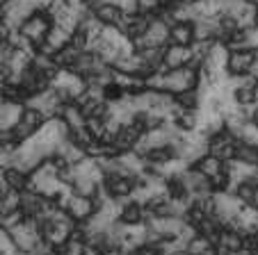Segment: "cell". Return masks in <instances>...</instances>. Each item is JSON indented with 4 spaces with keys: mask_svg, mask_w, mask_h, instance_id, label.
<instances>
[{
    "mask_svg": "<svg viewBox=\"0 0 258 255\" xmlns=\"http://www.w3.org/2000/svg\"><path fill=\"white\" fill-rule=\"evenodd\" d=\"M201 82V71L195 66H180V68H169L165 71V92L167 94H178L190 92V89H199Z\"/></svg>",
    "mask_w": 258,
    "mask_h": 255,
    "instance_id": "6da1fadb",
    "label": "cell"
},
{
    "mask_svg": "<svg viewBox=\"0 0 258 255\" xmlns=\"http://www.w3.org/2000/svg\"><path fill=\"white\" fill-rule=\"evenodd\" d=\"M50 28H53V19L48 16V12H34L30 19H25V23L21 25V34L28 39L30 44L37 48L41 41H46Z\"/></svg>",
    "mask_w": 258,
    "mask_h": 255,
    "instance_id": "7a4b0ae2",
    "label": "cell"
},
{
    "mask_svg": "<svg viewBox=\"0 0 258 255\" xmlns=\"http://www.w3.org/2000/svg\"><path fill=\"white\" fill-rule=\"evenodd\" d=\"M46 116L41 114L37 107H30V105H25L23 107V112H21V119H19V123L12 128L14 130V135H16V139L23 144L25 139H30V137H34L37 132L41 130V125L46 123Z\"/></svg>",
    "mask_w": 258,
    "mask_h": 255,
    "instance_id": "3957f363",
    "label": "cell"
},
{
    "mask_svg": "<svg viewBox=\"0 0 258 255\" xmlns=\"http://www.w3.org/2000/svg\"><path fill=\"white\" fill-rule=\"evenodd\" d=\"M169 28H171V25L167 23L160 14L153 16L149 30L144 32V37L137 39V41H133V44H135V50L137 48H146V46H153V48H165V46L169 44Z\"/></svg>",
    "mask_w": 258,
    "mask_h": 255,
    "instance_id": "277c9868",
    "label": "cell"
},
{
    "mask_svg": "<svg viewBox=\"0 0 258 255\" xmlns=\"http://www.w3.org/2000/svg\"><path fill=\"white\" fill-rule=\"evenodd\" d=\"M235 150H238V137L231 135L226 128L208 139V153L219 159H224V162L235 159Z\"/></svg>",
    "mask_w": 258,
    "mask_h": 255,
    "instance_id": "5b68a950",
    "label": "cell"
},
{
    "mask_svg": "<svg viewBox=\"0 0 258 255\" xmlns=\"http://www.w3.org/2000/svg\"><path fill=\"white\" fill-rule=\"evenodd\" d=\"M103 189H105L114 201H126L135 194L137 189V178L135 176H123V174H114V176H105L103 180Z\"/></svg>",
    "mask_w": 258,
    "mask_h": 255,
    "instance_id": "8992f818",
    "label": "cell"
},
{
    "mask_svg": "<svg viewBox=\"0 0 258 255\" xmlns=\"http://www.w3.org/2000/svg\"><path fill=\"white\" fill-rule=\"evenodd\" d=\"M192 46H178V44H167L165 46V57H162V71L169 68H180L192 64Z\"/></svg>",
    "mask_w": 258,
    "mask_h": 255,
    "instance_id": "52a82bcc",
    "label": "cell"
},
{
    "mask_svg": "<svg viewBox=\"0 0 258 255\" xmlns=\"http://www.w3.org/2000/svg\"><path fill=\"white\" fill-rule=\"evenodd\" d=\"M256 53L247 48H238V50H229V59H226V75L235 77V75H247L249 68L253 64Z\"/></svg>",
    "mask_w": 258,
    "mask_h": 255,
    "instance_id": "ba28073f",
    "label": "cell"
},
{
    "mask_svg": "<svg viewBox=\"0 0 258 255\" xmlns=\"http://www.w3.org/2000/svg\"><path fill=\"white\" fill-rule=\"evenodd\" d=\"M64 210L71 214L76 221H87L89 217H92L94 212H96V207H94V201L89 196H80V194H73L67 198V203H64Z\"/></svg>",
    "mask_w": 258,
    "mask_h": 255,
    "instance_id": "9c48e42d",
    "label": "cell"
},
{
    "mask_svg": "<svg viewBox=\"0 0 258 255\" xmlns=\"http://www.w3.org/2000/svg\"><path fill=\"white\" fill-rule=\"evenodd\" d=\"M92 12L103 25H114V28H119V23H121L123 16H126L123 7L117 5V3H110V0H101V3H96Z\"/></svg>",
    "mask_w": 258,
    "mask_h": 255,
    "instance_id": "30bf717a",
    "label": "cell"
},
{
    "mask_svg": "<svg viewBox=\"0 0 258 255\" xmlns=\"http://www.w3.org/2000/svg\"><path fill=\"white\" fill-rule=\"evenodd\" d=\"M119 221L123 226H140V223H146V210L140 201L135 198H126L121 201V207H119Z\"/></svg>",
    "mask_w": 258,
    "mask_h": 255,
    "instance_id": "8fae6325",
    "label": "cell"
},
{
    "mask_svg": "<svg viewBox=\"0 0 258 255\" xmlns=\"http://www.w3.org/2000/svg\"><path fill=\"white\" fill-rule=\"evenodd\" d=\"M197 41L195 37V21H174L169 28V44L192 46Z\"/></svg>",
    "mask_w": 258,
    "mask_h": 255,
    "instance_id": "7c38bea8",
    "label": "cell"
},
{
    "mask_svg": "<svg viewBox=\"0 0 258 255\" xmlns=\"http://www.w3.org/2000/svg\"><path fill=\"white\" fill-rule=\"evenodd\" d=\"M25 103H16V101H3L0 103V132L3 130H12L21 119Z\"/></svg>",
    "mask_w": 258,
    "mask_h": 255,
    "instance_id": "4fadbf2b",
    "label": "cell"
},
{
    "mask_svg": "<svg viewBox=\"0 0 258 255\" xmlns=\"http://www.w3.org/2000/svg\"><path fill=\"white\" fill-rule=\"evenodd\" d=\"M3 180L7 183L10 189H16V192H23L28 189V183H30V174H25L23 168L14 166V164H7L3 168Z\"/></svg>",
    "mask_w": 258,
    "mask_h": 255,
    "instance_id": "5bb4252c",
    "label": "cell"
},
{
    "mask_svg": "<svg viewBox=\"0 0 258 255\" xmlns=\"http://www.w3.org/2000/svg\"><path fill=\"white\" fill-rule=\"evenodd\" d=\"M217 246L229 250V253H235V250L244 248V232L233 230V228H222V232L217 237Z\"/></svg>",
    "mask_w": 258,
    "mask_h": 255,
    "instance_id": "9a60e30c",
    "label": "cell"
},
{
    "mask_svg": "<svg viewBox=\"0 0 258 255\" xmlns=\"http://www.w3.org/2000/svg\"><path fill=\"white\" fill-rule=\"evenodd\" d=\"M25 219L23 210H14V212H5V214H0V228H5L7 232L12 230V228H16L21 221Z\"/></svg>",
    "mask_w": 258,
    "mask_h": 255,
    "instance_id": "2e32d148",
    "label": "cell"
},
{
    "mask_svg": "<svg viewBox=\"0 0 258 255\" xmlns=\"http://www.w3.org/2000/svg\"><path fill=\"white\" fill-rule=\"evenodd\" d=\"M137 3V12L140 14H149V16H158L165 5H162V0H135Z\"/></svg>",
    "mask_w": 258,
    "mask_h": 255,
    "instance_id": "e0dca14e",
    "label": "cell"
},
{
    "mask_svg": "<svg viewBox=\"0 0 258 255\" xmlns=\"http://www.w3.org/2000/svg\"><path fill=\"white\" fill-rule=\"evenodd\" d=\"M249 75H251L253 80L258 82V53H256V57H253V64H251V68H249Z\"/></svg>",
    "mask_w": 258,
    "mask_h": 255,
    "instance_id": "ac0fdd59",
    "label": "cell"
},
{
    "mask_svg": "<svg viewBox=\"0 0 258 255\" xmlns=\"http://www.w3.org/2000/svg\"><path fill=\"white\" fill-rule=\"evenodd\" d=\"M171 3H174V0H162V5H165V7H169Z\"/></svg>",
    "mask_w": 258,
    "mask_h": 255,
    "instance_id": "d6986e66",
    "label": "cell"
},
{
    "mask_svg": "<svg viewBox=\"0 0 258 255\" xmlns=\"http://www.w3.org/2000/svg\"><path fill=\"white\" fill-rule=\"evenodd\" d=\"M253 3H256V5H258V0H253Z\"/></svg>",
    "mask_w": 258,
    "mask_h": 255,
    "instance_id": "ffe728a7",
    "label": "cell"
}]
</instances>
